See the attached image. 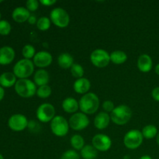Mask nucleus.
Here are the masks:
<instances>
[{
  "mask_svg": "<svg viewBox=\"0 0 159 159\" xmlns=\"http://www.w3.org/2000/svg\"><path fill=\"white\" fill-rule=\"evenodd\" d=\"M152 67H153V62H152V57L148 54H141L138 57V68L141 72H149L152 69Z\"/></svg>",
  "mask_w": 159,
  "mask_h": 159,
  "instance_id": "obj_16",
  "label": "nucleus"
},
{
  "mask_svg": "<svg viewBox=\"0 0 159 159\" xmlns=\"http://www.w3.org/2000/svg\"><path fill=\"white\" fill-rule=\"evenodd\" d=\"M110 115L106 112H100L96 116L94 119V126L98 130H104L110 124Z\"/></svg>",
  "mask_w": 159,
  "mask_h": 159,
  "instance_id": "obj_17",
  "label": "nucleus"
},
{
  "mask_svg": "<svg viewBox=\"0 0 159 159\" xmlns=\"http://www.w3.org/2000/svg\"><path fill=\"white\" fill-rule=\"evenodd\" d=\"M127 60V55L122 51H114L110 54V61L115 65H122Z\"/></svg>",
  "mask_w": 159,
  "mask_h": 159,
  "instance_id": "obj_23",
  "label": "nucleus"
},
{
  "mask_svg": "<svg viewBox=\"0 0 159 159\" xmlns=\"http://www.w3.org/2000/svg\"><path fill=\"white\" fill-rule=\"evenodd\" d=\"M50 20L59 28H65L70 23V16L68 12L62 8H54L50 13Z\"/></svg>",
  "mask_w": 159,
  "mask_h": 159,
  "instance_id": "obj_5",
  "label": "nucleus"
},
{
  "mask_svg": "<svg viewBox=\"0 0 159 159\" xmlns=\"http://www.w3.org/2000/svg\"><path fill=\"white\" fill-rule=\"evenodd\" d=\"M30 15V12L26 8L20 6V7L16 8L12 11V17L13 20H15L17 23H23V22L28 21Z\"/></svg>",
  "mask_w": 159,
  "mask_h": 159,
  "instance_id": "obj_18",
  "label": "nucleus"
},
{
  "mask_svg": "<svg viewBox=\"0 0 159 159\" xmlns=\"http://www.w3.org/2000/svg\"><path fill=\"white\" fill-rule=\"evenodd\" d=\"M71 145L75 151H81L85 146V140L80 134H74L70 140Z\"/></svg>",
  "mask_w": 159,
  "mask_h": 159,
  "instance_id": "obj_25",
  "label": "nucleus"
},
{
  "mask_svg": "<svg viewBox=\"0 0 159 159\" xmlns=\"http://www.w3.org/2000/svg\"><path fill=\"white\" fill-rule=\"evenodd\" d=\"M15 51L9 46L0 48V65H6L10 64L15 58Z\"/></svg>",
  "mask_w": 159,
  "mask_h": 159,
  "instance_id": "obj_14",
  "label": "nucleus"
},
{
  "mask_svg": "<svg viewBox=\"0 0 159 159\" xmlns=\"http://www.w3.org/2000/svg\"><path fill=\"white\" fill-rule=\"evenodd\" d=\"M1 17H2V15H1V12H0V20H1Z\"/></svg>",
  "mask_w": 159,
  "mask_h": 159,
  "instance_id": "obj_43",
  "label": "nucleus"
},
{
  "mask_svg": "<svg viewBox=\"0 0 159 159\" xmlns=\"http://www.w3.org/2000/svg\"><path fill=\"white\" fill-rule=\"evenodd\" d=\"M11 25L7 20H0V34L2 35H8L11 32Z\"/></svg>",
  "mask_w": 159,
  "mask_h": 159,
  "instance_id": "obj_31",
  "label": "nucleus"
},
{
  "mask_svg": "<svg viewBox=\"0 0 159 159\" xmlns=\"http://www.w3.org/2000/svg\"><path fill=\"white\" fill-rule=\"evenodd\" d=\"M71 73L73 77L79 79L83 78L85 71L82 65H79V64H74L71 68Z\"/></svg>",
  "mask_w": 159,
  "mask_h": 159,
  "instance_id": "obj_30",
  "label": "nucleus"
},
{
  "mask_svg": "<svg viewBox=\"0 0 159 159\" xmlns=\"http://www.w3.org/2000/svg\"><path fill=\"white\" fill-rule=\"evenodd\" d=\"M52 93V90L51 88L48 85H43V86H40L37 88V96L39 98H41V99H47V98L49 97L51 95Z\"/></svg>",
  "mask_w": 159,
  "mask_h": 159,
  "instance_id": "obj_29",
  "label": "nucleus"
},
{
  "mask_svg": "<svg viewBox=\"0 0 159 159\" xmlns=\"http://www.w3.org/2000/svg\"><path fill=\"white\" fill-rule=\"evenodd\" d=\"M57 63L58 65L63 69L71 68L74 65V58L69 53H62L57 57Z\"/></svg>",
  "mask_w": 159,
  "mask_h": 159,
  "instance_id": "obj_22",
  "label": "nucleus"
},
{
  "mask_svg": "<svg viewBox=\"0 0 159 159\" xmlns=\"http://www.w3.org/2000/svg\"><path fill=\"white\" fill-rule=\"evenodd\" d=\"M80 152L81 156L83 159H95L96 158L98 155V151L93 145L89 144L84 146Z\"/></svg>",
  "mask_w": 159,
  "mask_h": 159,
  "instance_id": "obj_24",
  "label": "nucleus"
},
{
  "mask_svg": "<svg viewBox=\"0 0 159 159\" xmlns=\"http://www.w3.org/2000/svg\"><path fill=\"white\" fill-rule=\"evenodd\" d=\"M1 2H2V0H0V3Z\"/></svg>",
  "mask_w": 159,
  "mask_h": 159,
  "instance_id": "obj_44",
  "label": "nucleus"
},
{
  "mask_svg": "<svg viewBox=\"0 0 159 159\" xmlns=\"http://www.w3.org/2000/svg\"><path fill=\"white\" fill-rule=\"evenodd\" d=\"M36 54L37 53H36L35 48L31 44H26L22 50V54L25 59L31 60V58H34Z\"/></svg>",
  "mask_w": 159,
  "mask_h": 159,
  "instance_id": "obj_28",
  "label": "nucleus"
},
{
  "mask_svg": "<svg viewBox=\"0 0 159 159\" xmlns=\"http://www.w3.org/2000/svg\"><path fill=\"white\" fill-rule=\"evenodd\" d=\"M102 107V109L104 110V111L107 113H111L113 111V110L115 109L114 103L110 100H107L105 101V102H103Z\"/></svg>",
  "mask_w": 159,
  "mask_h": 159,
  "instance_id": "obj_34",
  "label": "nucleus"
},
{
  "mask_svg": "<svg viewBox=\"0 0 159 159\" xmlns=\"http://www.w3.org/2000/svg\"><path fill=\"white\" fill-rule=\"evenodd\" d=\"M132 116V111L127 105H120L115 107L113 111L110 113V119L115 124L119 126L125 125L130 121Z\"/></svg>",
  "mask_w": 159,
  "mask_h": 159,
  "instance_id": "obj_2",
  "label": "nucleus"
},
{
  "mask_svg": "<svg viewBox=\"0 0 159 159\" xmlns=\"http://www.w3.org/2000/svg\"><path fill=\"white\" fill-rule=\"evenodd\" d=\"M26 6L30 12H34L38 9L39 2L37 0H28L26 3Z\"/></svg>",
  "mask_w": 159,
  "mask_h": 159,
  "instance_id": "obj_33",
  "label": "nucleus"
},
{
  "mask_svg": "<svg viewBox=\"0 0 159 159\" xmlns=\"http://www.w3.org/2000/svg\"><path fill=\"white\" fill-rule=\"evenodd\" d=\"M90 61L97 68H105L110 62V54L103 49H96L91 53Z\"/></svg>",
  "mask_w": 159,
  "mask_h": 159,
  "instance_id": "obj_8",
  "label": "nucleus"
},
{
  "mask_svg": "<svg viewBox=\"0 0 159 159\" xmlns=\"http://www.w3.org/2000/svg\"><path fill=\"white\" fill-rule=\"evenodd\" d=\"M93 146L99 152H107L112 146V140L108 135L104 134H97L92 140Z\"/></svg>",
  "mask_w": 159,
  "mask_h": 159,
  "instance_id": "obj_12",
  "label": "nucleus"
},
{
  "mask_svg": "<svg viewBox=\"0 0 159 159\" xmlns=\"http://www.w3.org/2000/svg\"><path fill=\"white\" fill-rule=\"evenodd\" d=\"M60 159H80V155L75 150H68L62 154Z\"/></svg>",
  "mask_w": 159,
  "mask_h": 159,
  "instance_id": "obj_32",
  "label": "nucleus"
},
{
  "mask_svg": "<svg viewBox=\"0 0 159 159\" xmlns=\"http://www.w3.org/2000/svg\"><path fill=\"white\" fill-rule=\"evenodd\" d=\"M16 76L13 72H4L0 75V85L3 88H9L16 83Z\"/></svg>",
  "mask_w": 159,
  "mask_h": 159,
  "instance_id": "obj_21",
  "label": "nucleus"
},
{
  "mask_svg": "<svg viewBox=\"0 0 159 159\" xmlns=\"http://www.w3.org/2000/svg\"><path fill=\"white\" fill-rule=\"evenodd\" d=\"M62 109L67 113H75L79 109V103L75 98L68 97L62 102Z\"/></svg>",
  "mask_w": 159,
  "mask_h": 159,
  "instance_id": "obj_20",
  "label": "nucleus"
},
{
  "mask_svg": "<svg viewBox=\"0 0 159 159\" xmlns=\"http://www.w3.org/2000/svg\"><path fill=\"white\" fill-rule=\"evenodd\" d=\"M69 124L62 116H55L51 121V130L57 137H65L69 130Z\"/></svg>",
  "mask_w": 159,
  "mask_h": 159,
  "instance_id": "obj_7",
  "label": "nucleus"
},
{
  "mask_svg": "<svg viewBox=\"0 0 159 159\" xmlns=\"http://www.w3.org/2000/svg\"><path fill=\"white\" fill-rule=\"evenodd\" d=\"M55 113V108L54 106L48 102H45L39 106L36 112V116L40 122L48 123L54 119Z\"/></svg>",
  "mask_w": 159,
  "mask_h": 159,
  "instance_id": "obj_9",
  "label": "nucleus"
},
{
  "mask_svg": "<svg viewBox=\"0 0 159 159\" xmlns=\"http://www.w3.org/2000/svg\"><path fill=\"white\" fill-rule=\"evenodd\" d=\"M51 21L50 18L47 16H42L37 20V26L40 30L46 31L51 27Z\"/></svg>",
  "mask_w": 159,
  "mask_h": 159,
  "instance_id": "obj_27",
  "label": "nucleus"
},
{
  "mask_svg": "<svg viewBox=\"0 0 159 159\" xmlns=\"http://www.w3.org/2000/svg\"><path fill=\"white\" fill-rule=\"evenodd\" d=\"M37 85L34 82L29 79L17 80L15 84V91L20 96L23 98H30L37 93Z\"/></svg>",
  "mask_w": 159,
  "mask_h": 159,
  "instance_id": "obj_3",
  "label": "nucleus"
},
{
  "mask_svg": "<svg viewBox=\"0 0 159 159\" xmlns=\"http://www.w3.org/2000/svg\"><path fill=\"white\" fill-rule=\"evenodd\" d=\"M50 81V75L48 71L45 69L40 68L37 70L34 75V82L38 87L46 85L49 83Z\"/></svg>",
  "mask_w": 159,
  "mask_h": 159,
  "instance_id": "obj_19",
  "label": "nucleus"
},
{
  "mask_svg": "<svg viewBox=\"0 0 159 159\" xmlns=\"http://www.w3.org/2000/svg\"><path fill=\"white\" fill-rule=\"evenodd\" d=\"M40 3L44 6H51L55 4L56 0H40Z\"/></svg>",
  "mask_w": 159,
  "mask_h": 159,
  "instance_id": "obj_36",
  "label": "nucleus"
},
{
  "mask_svg": "<svg viewBox=\"0 0 159 159\" xmlns=\"http://www.w3.org/2000/svg\"><path fill=\"white\" fill-rule=\"evenodd\" d=\"M0 159H4V158H3V156L1 155V154H0Z\"/></svg>",
  "mask_w": 159,
  "mask_h": 159,
  "instance_id": "obj_42",
  "label": "nucleus"
},
{
  "mask_svg": "<svg viewBox=\"0 0 159 159\" xmlns=\"http://www.w3.org/2000/svg\"><path fill=\"white\" fill-rule=\"evenodd\" d=\"M152 98L155 99V101L159 102V87H155L152 92Z\"/></svg>",
  "mask_w": 159,
  "mask_h": 159,
  "instance_id": "obj_35",
  "label": "nucleus"
},
{
  "mask_svg": "<svg viewBox=\"0 0 159 159\" xmlns=\"http://www.w3.org/2000/svg\"><path fill=\"white\" fill-rule=\"evenodd\" d=\"M37 19H36L35 16L30 15L29 20H28V23L31 25H34V24H35V23L37 24Z\"/></svg>",
  "mask_w": 159,
  "mask_h": 159,
  "instance_id": "obj_37",
  "label": "nucleus"
},
{
  "mask_svg": "<svg viewBox=\"0 0 159 159\" xmlns=\"http://www.w3.org/2000/svg\"><path fill=\"white\" fill-rule=\"evenodd\" d=\"M139 159H152V157L149 156V155H143V156H141Z\"/></svg>",
  "mask_w": 159,
  "mask_h": 159,
  "instance_id": "obj_39",
  "label": "nucleus"
},
{
  "mask_svg": "<svg viewBox=\"0 0 159 159\" xmlns=\"http://www.w3.org/2000/svg\"><path fill=\"white\" fill-rule=\"evenodd\" d=\"M144 137L141 130L133 129L127 132L124 138V144L127 148L134 150L142 144Z\"/></svg>",
  "mask_w": 159,
  "mask_h": 159,
  "instance_id": "obj_6",
  "label": "nucleus"
},
{
  "mask_svg": "<svg viewBox=\"0 0 159 159\" xmlns=\"http://www.w3.org/2000/svg\"><path fill=\"white\" fill-rule=\"evenodd\" d=\"M141 133H142L144 138H146V139H152V138L156 137L157 134H158V129H157V127L155 125L148 124V125L145 126L142 129Z\"/></svg>",
  "mask_w": 159,
  "mask_h": 159,
  "instance_id": "obj_26",
  "label": "nucleus"
},
{
  "mask_svg": "<svg viewBox=\"0 0 159 159\" xmlns=\"http://www.w3.org/2000/svg\"><path fill=\"white\" fill-rule=\"evenodd\" d=\"M156 142H157V144H158L159 145V132H158V134H157V136H156Z\"/></svg>",
  "mask_w": 159,
  "mask_h": 159,
  "instance_id": "obj_41",
  "label": "nucleus"
},
{
  "mask_svg": "<svg viewBox=\"0 0 159 159\" xmlns=\"http://www.w3.org/2000/svg\"><path fill=\"white\" fill-rule=\"evenodd\" d=\"M34 62L29 59H21L15 64L13 67V73L19 79H28L34 71Z\"/></svg>",
  "mask_w": 159,
  "mask_h": 159,
  "instance_id": "obj_4",
  "label": "nucleus"
},
{
  "mask_svg": "<svg viewBox=\"0 0 159 159\" xmlns=\"http://www.w3.org/2000/svg\"><path fill=\"white\" fill-rule=\"evenodd\" d=\"M29 121L26 116L20 113L14 114L9 118L8 126L12 130L16 132H20L24 130L28 127Z\"/></svg>",
  "mask_w": 159,
  "mask_h": 159,
  "instance_id": "obj_11",
  "label": "nucleus"
},
{
  "mask_svg": "<svg viewBox=\"0 0 159 159\" xmlns=\"http://www.w3.org/2000/svg\"><path fill=\"white\" fill-rule=\"evenodd\" d=\"M34 65L38 68H47L51 65L53 61V57L51 53L46 51H41L37 52L34 56Z\"/></svg>",
  "mask_w": 159,
  "mask_h": 159,
  "instance_id": "obj_13",
  "label": "nucleus"
},
{
  "mask_svg": "<svg viewBox=\"0 0 159 159\" xmlns=\"http://www.w3.org/2000/svg\"><path fill=\"white\" fill-rule=\"evenodd\" d=\"M68 124H69V127L72 130L80 131L85 129L89 125L90 120L86 114L82 112H78V113H74L70 117Z\"/></svg>",
  "mask_w": 159,
  "mask_h": 159,
  "instance_id": "obj_10",
  "label": "nucleus"
},
{
  "mask_svg": "<svg viewBox=\"0 0 159 159\" xmlns=\"http://www.w3.org/2000/svg\"><path fill=\"white\" fill-rule=\"evenodd\" d=\"M91 87V82L86 78H81L77 79L73 84L74 91L78 94L85 95L88 93Z\"/></svg>",
  "mask_w": 159,
  "mask_h": 159,
  "instance_id": "obj_15",
  "label": "nucleus"
},
{
  "mask_svg": "<svg viewBox=\"0 0 159 159\" xmlns=\"http://www.w3.org/2000/svg\"><path fill=\"white\" fill-rule=\"evenodd\" d=\"M79 103L82 113L91 115L96 113L99 109V99L95 93H88L82 96Z\"/></svg>",
  "mask_w": 159,
  "mask_h": 159,
  "instance_id": "obj_1",
  "label": "nucleus"
},
{
  "mask_svg": "<svg viewBox=\"0 0 159 159\" xmlns=\"http://www.w3.org/2000/svg\"><path fill=\"white\" fill-rule=\"evenodd\" d=\"M155 73H156L158 75H159V64L155 66Z\"/></svg>",
  "mask_w": 159,
  "mask_h": 159,
  "instance_id": "obj_40",
  "label": "nucleus"
},
{
  "mask_svg": "<svg viewBox=\"0 0 159 159\" xmlns=\"http://www.w3.org/2000/svg\"><path fill=\"white\" fill-rule=\"evenodd\" d=\"M4 96H5L4 88H3V87H2L1 85H0V101H1L2 99H3Z\"/></svg>",
  "mask_w": 159,
  "mask_h": 159,
  "instance_id": "obj_38",
  "label": "nucleus"
}]
</instances>
